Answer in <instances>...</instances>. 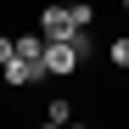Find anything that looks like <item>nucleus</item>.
Segmentation results:
<instances>
[{"label": "nucleus", "mask_w": 129, "mask_h": 129, "mask_svg": "<svg viewBox=\"0 0 129 129\" xmlns=\"http://www.w3.org/2000/svg\"><path fill=\"white\" fill-rule=\"evenodd\" d=\"M73 6H51L45 17H39V34H45V39H73Z\"/></svg>", "instance_id": "f257e3e1"}, {"label": "nucleus", "mask_w": 129, "mask_h": 129, "mask_svg": "<svg viewBox=\"0 0 129 129\" xmlns=\"http://www.w3.org/2000/svg\"><path fill=\"white\" fill-rule=\"evenodd\" d=\"M0 73H6V84H11V90H23V84H34V62H23V56H11L6 68H0Z\"/></svg>", "instance_id": "f03ea898"}, {"label": "nucleus", "mask_w": 129, "mask_h": 129, "mask_svg": "<svg viewBox=\"0 0 129 129\" xmlns=\"http://www.w3.org/2000/svg\"><path fill=\"white\" fill-rule=\"evenodd\" d=\"M45 123H62V129H68V123H73V107L62 101V95H56V101H45Z\"/></svg>", "instance_id": "7ed1b4c3"}, {"label": "nucleus", "mask_w": 129, "mask_h": 129, "mask_svg": "<svg viewBox=\"0 0 129 129\" xmlns=\"http://www.w3.org/2000/svg\"><path fill=\"white\" fill-rule=\"evenodd\" d=\"M107 56H112V68L129 73V39H112V51H107Z\"/></svg>", "instance_id": "20e7f679"}, {"label": "nucleus", "mask_w": 129, "mask_h": 129, "mask_svg": "<svg viewBox=\"0 0 129 129\" xmlns=\"http://www.w3.org/2000/svg\"><path fill=\"white\" fill-rule=\"evenodd\" d=\"M11 56H17V39H6V34H0V68H6Z\"/></svg>", "instance_id": "39448f33"}, {"label": "nucleus", "mask_w": 129, "mask_h": 129, "mask_svg": "<svg viewBox=\"0 0 129 129\" xmlns=\"http://www.w3.org/2000/svg\"><path fill=\"white\" fill-rule=\"evenodd\" d=\"M68 129H90V123H68Z\"/></svg>", "instance_id": "423d86ee"}, {"label": "nucleus", "mask_w": 129, "mask_h": 129, "mask_svg": "<svg viewBox=\"0 0 129 129\" xmlns=\"http://www.w3.org/2000/svg\"><path fill=\"white\" fill-rule=\"evenodd\" d=\"M39 129H62V123H39Z\"/></svg>", "instance_id": "0eeeda50"}, {"label": "nucleus", "mask_w": 129, "mask_h": 129, "mask_svg": "<svg viewBox=\"0 0 129 129\" xmlns=\"http://www.w3.org/2000/svg\"><path fill=\"white\" fill-rule=\"evenodd\" d=\"M123 11H129V0H123Z\"/></svg>", "instance_id": "6e6552de"}]
</instances>
